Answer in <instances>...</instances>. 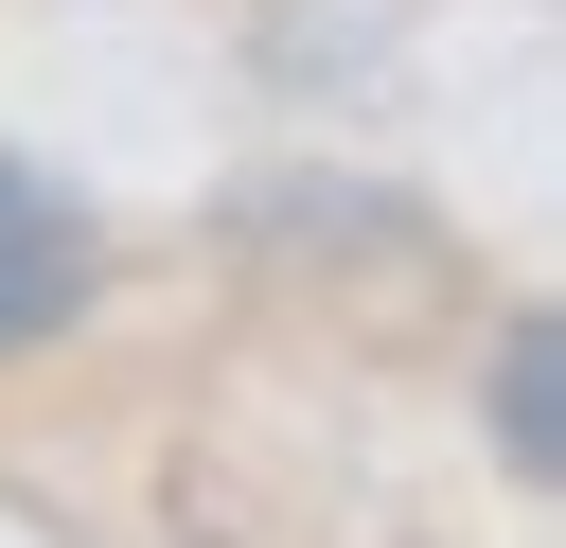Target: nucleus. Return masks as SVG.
<instances>
[{
  "instance_id": "obj_2",
  "label": "nucleus",
  "mask_w": 566,
  "mask_h": 548,
  "mask_svg": "<svg viewBox=\"0 0 566 548\" xmlns=\"http://www.w3.org/2000/svg\"><path fill=\"white\" fill-rule=\"evenodd\" d=\"M495 460H513V495L566 477V354H548V318L495 336Z\"/></svg>"
},
{
  "instance_id": "obj_1",
  "label": "nucleus",
  "mask_w": 566,
  "mask_h": 548,
  "mask_svg": "<svg viewBox=\"0 0 566 548\" xmlns=\"http://www.w3.org/2000/svg\"><path fill=\"white\" fill-rule=\"evenodd\" d=\"M88 301H106V212H88L71 177L0 159V371H18V354H53Z\"/></svg>"
}]
</instances>
